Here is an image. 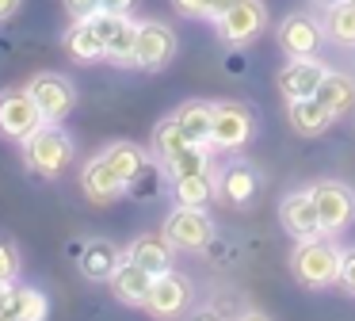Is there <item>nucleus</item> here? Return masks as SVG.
Masks as SVG:
<instances>
[{
    "mask_svg": "<svg viewBox=\"0 0 355 321\" xmlns=\"http://www.w3.org/2000/svg\"><path fill=\"white\" fill-rule=\"evenodd\" d=\"M39 126H42V115H39V107H35L31 92L27 88L0 92V138L24 142V138H31Z\"/></svg>",
    "mask_w": 355,
    "mask_h": 321,
    "instance_id": "9d476101",
    "label": "nucleus"
},
{
    "mask_svg": "<svg viewBox=\"0 0 355 321\" xmlns=\"http://www.w3.org/2000/svg\"><path fill=\"white\" fill-rule=\"evenodd\" d=\"M279 226H283V233L294 237V241H309V237L324 233L309 191H291V195L279 199Z\"/></svg>",
    "mask_w": 355,
    "mask_h": 321,
    "instance_id": "ddd939ff",
    "label": "nucleus"
},
{
    "mask_svg": "<svg viewBox=\"0 0 355 321\" xmlns=\"http://www.w3.org/2000/svg\"><path fill=\"white\" fill-rule=\"evenodd\" d=\"M4 295H8V283H0V302H4Z\"/></svg>",
    "mask_w": 355,
    "mask_h": 321,
    "instance_id": "a19ab883",
    "label": "nucleus"
},
{
    "mask_svg": "<svg viewBox=\"0 0 355 321\" xmlns=\"http://www.w3.org/2000/svg\"><path fill=\"white\" fill-rule=\"evenodd\" d=\"M176 58V31L161 19H141L138 23V42H134V65L157 73Z\"/></svg>",
    "mask_w": 355,
    "mask_h": 321,
    "instance_id": "6e6552de",
    "label": "nucleus"
},
{
    "mask_svg": "<svg viewBox=\"0 0 355 321\" xmlns=\"http://www.w3.org/2000/svg\"><path fill=\"white\" fill-rule=\"evenodd\" d=\"M65 8H69L73 19H85V15L100 12V0H65Z\"/></svg>",
    "mask_w": 355,
    "mask_h": 321,
    "instance_id": "72a5a7b5",
    "label": "nucleus"
},
{
    "mask_svg": "<svg viewBox=\"0 0 355 321\" xmlns=\"http://www.w3.org/2000/svg\"><path fill=\"white\" fill-rule=\"evenodd\" d=\"M0 313L8 321H46L50 302L39 287H27V283H8V295L0 302Z\"/></svg>",
    "mask_w": 355,
    "mask_h": 321,
    "instance_id": "dca6fc26",
    "label": "nucleus"
},
{
    "mask_svg": "<svg viewBox=\"0 0 355 321\" xmlns=\"http://www.w3.org/2000/svg\"><path fill=\"white\" fill-rule=\"evenodd\" d=\"M324 35L340 46H355V4L352 0H340V4L324 8Z\"/></svg>",
    "mask_w": 355,
    "mask_h": 321,
    "instance_id": "cd10ccee",
    "label": "nucleus"
},
{
    "mask_svg": "<svg viewBox=\"0 0 355 321\" xmlns=\"http://www.w3.org/2000/svg\"><path fill=\"white\" fill-rule=\"evenodd\" d=\"M19 145H24V165L31 168L35 176H42V180H58V176L73 165V157H77V145H73V138L62 130V122H42V126L35 130L31 138H24Z\"/></svg>",
    "mask_w": 355,
    "mask_h": 321,
    "instance_id": "f257e3e1",
    "label": "nucleus"
},
{
    "mask_svg": "<svg viewBox=\"0 0 355 321\" xmlns=\"http://www.w3.org/2000/svg\"><path fill=\"white\" fill-rule=\"evenodd\" d=\"M123 256L134 260L138 268H146L149 275H161V272L172 268V245L164 241V233H141V237H134V241L126 245Z\"/></svg>",
    "mask_w": 355,
    "mask_h": 321,
    "instance_id": "6ab92c4d",
    "label": "nucleus"
},
{
    "mask_svg": "<svg viewBox=\"0 0 355 321\" xmlns=\"http://www.w3.org/2000/svg\"><path fill=\"white\" fill-rule=\"evenodd\" d=\"M214 27H218V38H222L225 46H248L263 27H268V8H263L260 0H237L230 12L218 15Z\"/></svg>",
    "mask_w": 355,
    "mask_h": 321,
    "instance_id": "1a4fd4ad",
    "label": "nucleus"
},
{
    "mask_svg": "<svg viewBox=\"0 0 355 321\" xmlns=\"http://www.w3.org/2000/svg\"><path fill=\"white\" fill-rule=\"evenodd\" d=\"M134 42H138V23L130 15H119L107 42H103V58L111 65H134Z\"/></svg>",
    "mask_w": 355,
    "mask_h": 321,
    "instance_id": "b1692460",
    "label": "nucleus"
},
{
    "mask_svg": "<svg viewBox=\"0 0 355 321\" xmlns=\"http://www.w3.org/2000/svg\"><path fill=\"white\" fill-rule=\"evenodd\" d=\"M286 119H291V130L302 138H317L336 122V115L321 104L317 96H306V99H291L286 104Z\"/></svg>",
    "mask_w": 355,
    "mask_h": 321,
    "instance_id": "a211bd4d",
    "label": "nucleus"
},
{
    "mask_svg": "<svg viewBox=\"0 0 355 321\" xmlns=\"http://www.w3.org/2000/svg\"><path fill=\"white\" fill-rule=\"evenodd\" d=\"M309 199L317 206V218H321V229L324 233H340L355 222V195L347 183H336V180H321L309 188Z\"/></svg>",
    "mask_w": 355,
    "mask_h": 321,
    "instance_id": "0eeeda50",
    "label": "nucleus"
},
{
    "mask_svg": "<svg viewBox=\"0 0 355 321\" xmlns=\"http://www.w3.org/2000/svg\"><path fill=\"white\" fill-rule=\"evenodd\" d=\"M168 180H184V176L210 172V145H184L180 153H172L168 160H161Z\"/></svg>",
    "mask_w": 355,
    "mask_h": 321,
    "instance_id": "bb28decb",
    "label": "nucleus"
},
{
    "mask_svg": "<svg viewBox=\"0 0 355 321\" xmlns=\"http://www.w3.org/2000/svg\"><path fill=\"white\" fill-rule=\"evenodd\" d=\"M65 50H69V58L77 61H100L103 58V38L100 31H96V23L88 19H73V27L65 31Z\"/></svg>",
    "mask_w": 355,
    "mask_h": 321,
    "instance_id": "4be33fe9",
    "label": "nucleus"
},
{
    "mask_svg": "<svg viewBox=\"0 0 355 321\" xmlns=\"http://www.w3.org/2000/svg\"><path fill=\"white\" fill-rule=\"evenodd\" d=\"M103 12H115V15H130L138 8V0H100Z\"/></svg>",
    "mask_w": 355,
    "mask_h": 321,
    "instance_id": "f704fd0d",
    "label": "nucleus"
},
{
    "mask_svg": "<svg viewBox=\"0 0 355 321\" xmlns=\"http://www.w3.org/2000/svg\"><path fill=\"white\" fill-rule=\"evenodd\" d=\"M233 4H237V0H210V19H218L222 12H230Z\"/></svg>",
    "mask_w": 355,
    "mask_h": 321,
    "instance_id": "4c0bfd02",
    "label": "nucleus"
},
{
    "mask_svg": "<svg viewBox=\"0 0 355 321\" xmlns=\"http://www.w3.org/2000/svg\"><path fill=\"white\" fill-rule=\"evenodd\" d=\"M164 241L172 249H187V252H202L214 241V222H210L207 206H176L164 218Z\"/></svg>",
    "mask_w": 355,
    "mask_h": 321,
    "instance_id": "20e7f679",
    "label": "nucleus"
},
{
    "mask_svg": "<svg viewBox=\"0 0 355 321\" xmlns=\"http://www.w3.org/2000/svg\"><path fill=\"white\" fill-rule=\"evenodd\" d=\"M19 268H24V260H19L16 241H12L8 233H0V283H16Z\"/></svg>",
    "mask_w": 355,
    "mask_h": 321,
    "instance_id": "7c9ffc66",
    "label": "nucleus"
},
{
    "mask_svg": "<svg viewBox=\"0 0 355 321\" xmlns=\"http://www.w3.org/2000/svg\"><path fill=\"white\" fill-rule=\"evenodd\" d=\"M279 46H283L286 58H317L321 50V38H324V27L306 12H291L283 23H279Z\"/></svg>",
    "mask_w": 355,
    "mask_h": 321,
    "instance_id": "f8f14e48",
    "label": "nucleus"
},
{
    "mask_svg": "<svg viewBox=\"0 0 355 321\" xmlns=\"http://www.w3.org/2000/svg\"><path fill=\"white\" fill-rule=\"evenodd\" d=\"M340 287L355 298V245L340 252Z\"/></svg>",
    "mask_w": 355,
    "mask_h": 321,
    "instance_id": "2f4dec72",
    "label": "nucleus"
},
{
    "mask_svg": "<svg viewBox=\"0 0 355 321\" xmlns=\"http://www.w3.org/2000/svg\"><path fill=\"white\" fill-rule=\"evenodd\" d=\"M324 73H329V69L317 58H291L279 69V92H283L286 104H291V99H306L317 92V84L324 81Z\"/></svg>",
    "mask_w": 355,
    "mask_h": 321,
    "instance_id": "4468645a",
    "label": "nucleus"
},
{
    "mask_svg": "<svg viewBox=\"0 0 355 321\" xmlns=\"http://www.w3.org/2000/svg\"><path fill=\"white\" fill-rule=\"evenodd\" d=\"M184 145H195V142H187V134L180 130V122L172 119V115L157 122V130H153V157L157 160H168L172 153H180Z\"/></svg>",
    "mask_w": 355,
    "mask_h": 321,
    "instance_id": "c756f323",
    "label": "nucleus"
},
{
    "mask_svg": "<svg viewBox=\"0 0 355 321\" xmlns=\"http://www.w3.org/2000/svg\"><path fill=\"white\" fill-rule=\"evenodd\" d=\"M19 4H24V0H0V23L12 19V15L19 12Z\"/></svg>",
    "mask_w": 355,
    "mask_h": 321,
    "instance_id": "e433bc0d",
    "label": "nucleus"
},
{
    "mask_svg": "<svg viewBox=\"0 0 355 321\" xmlns=\"http://www.w3.org/2000/svg\"><path fill=\"white\" fill-rule=\"evenodd\" d=\"M214 183H218V199L225 206H252L256 195H260V172L241 157L230 160L225 168H218Z\"/></svg>",
    "mask_w": 355,
    "mask_h": 321,
    "instance_id": "9b49d317",
    "label": "nucleus"
},
{
    "mask_svg": "<svg viewBox=\"0 0 355 321\" xmlns=\"http://www.w3.org/2000/svg\"><path fill=\"white\" fill-rule=\"evenodd\" d=\"M164 165L157 157H149L146 165L138 168V176H134L130 183H126V195L130 199H138V203H149V199H157L161 195V183H164Z\"/></svg>",
    "mask_w": 355,
    "mask_h": 321,
    "instance_id": "c85d7f7f",
    "label": "nucleus"
},
{
    "mask_svg": "<svg viewBox=\"0 0 355 321\" xmlns=\"http://www.w3.org/2000/svg\"><path fill=\"white\" fill-rule=\"evenodd\" d=\"M313 96L340 119V115H347L355 107V81L347 73H324V81L317 84Z\"/></svg>",
    "mask_w": 355,
    "mask_h": 321,
    "instance_id": "5701e85b",
    "label": "nucleus"
},
{
    "mask_svg": "<svg viewBox=\"0 0 355 321\" xmlns=\"http://www.w3.org/2000/svg\"><path fill=\"white\" fill-rule=\"evenodd\" d=\"M214 195H218L214 172H199V176L172 180V199H176V206H207Z\"/></svg>",
    "mask_w": 355,
    "mask_h": 321,
    "instance_id": "a878e982",
    "label": "nucleus"
},
{
    "mask_svg": "<svg viewBox=\"0 0 355 321\" xmlns=\"http://www.w3.org/2000/svg\"><path fill=\"white\" fill-rule=\"evenodd\" d=\"M184 19H210V0H168Z\"/></svg>",
    "mask_w": 355,
    "mask_h": 321,
    "instance_id": "473e14b6",
    "label": "nucleus"
},
{
    "mask_svg": "<svg viewBox=\"0 0 355 321\" xmlns=\"http://www.w3.org/2000/svg\"><path fill=\"white\" fill-rule=\"evenodd\" d=\"M0 321H8V318H4V313H0Z\"/></svg>",
    "mask_w": 355,
    "mask_h": 321,
    "instance_id": "79ce46f5",
    "label": "nucleus"
},
{
    "mask_svg": "<svg viewBox=\"0 0 355 321\" xmlns=\"http://www.w3.org/2000/svg\"><path fill=\"white\" fill-rule=\"evenodd\" d=\"M237 321H271V318H268V313H260V310H245Z\"/></svg>",
    "mask_w": 355,
    "mask_h": 321,
    "instance_id": "58836bf2",
    "label": "nucleus"
},
{
    "mask_svg": "<svg viewBox=\"0 0 355 321\" xmlns=\"http://www.w3.org/2000/svg\"><path fill=\"white\" fill-rule=\"evenodd\" d=\"M352 4H355V0H352Z\"/></svg>",
    "mask_w": 355,
    "mask_h": 321,
    "instance_id": "37998d69",
    "label": "nucleus"
},
{
    "mask_svg": "<svg viewBox=\"0 0 355 321\" xmlns=\"http://www.w3.org/2000/svg\"><path fill=\"white\" fill-rule=\"evenodd\" d=\"M77 264H80V272H85V279L111 283V275H115L119 264H123V252H119V245L103 241V237H92V241H85Z\"/></svg>",
    "mask_w": 355,
    "mask_h": 321,
    "instance_id": "f3484780",
    "label": "nucleus"
},
{
    "mask_svg": "<svg viewBox=\"0 0 355 321\" xmlns=\"http://www.w3.org/2000/svg\"><path fill=\"white\" fill-rule=\"evenodd\" d=\"M184 321H225V318H222V310H214V306H199V310L187 313Z\"/></svg>",
    "mask_w": 355,
    "mask_h": 321,
    "instance_id": "c9c22d12",
    "label": "nucleus"
},
{
    "mask_svg": "<svg viewBox=\"0 0 355 321\" xmlns=\"http://www.w3.org/2000/svg\"><path fill=\"white\" fill-rule=\"evenodd\" d=\"M309 4H317V8H332V4H340V0H309Z\"/></svg>",
    "mask_w": 355,
    "mask_h": 321,
    "instance_id": "ea45409f",
    "label": "nucleus"
},
{
    "mask_svg": "<svg viewBox=\"0 0 355 321\" xmlns=\"http://www.w3.org/2000/svg\"><path fill=\"white\" fill-rule=\"evenodd\" d=\"M80 191H85V199H92L96 206H107V203H115V199L126 195V183L119 180L107 160L96 153V157L80 168Z\"/></svg>",
    "mask_w": 355,
    "mask_h": 321,
    "instance_id": "2eb2a0df",
    "label": "nucleus"
},
{
    "mask_svg": "<svg viewBox=\"0 0 355 321\" xmlns=\"http://www.w3.org/2000/svg\"><path fill=\"white\" fill-rule=\"evenodd\" d=\"M100 157L111 165V172H115L119 180H123V183H130L134 176H138V168L149 160V153L141 149V145H134V142H111L107 149L100 153Z\"/></svg>",
    "mask_w": 355,
    "mask_h": 321,
    "instance_id": "393cba45",
    "label": "nucleus"
},
{
    "mask_svg": "<svg viewBox=\"0 0 355 321\" xmlns=\"http://www.w3.org/2000/svg\"><path fill=\"white\" fill-rule=\"evenodd\" d=\"M340 252L336 245L329 241V233L309 237V241H298L291 252V272L302 287L309 290H329L340 283Z\"/></svg>",
    "mask_w": 355,
    "mask_h": 321,
    "instance_id": "f03ea898",
    "label": "nucleus"
},
{
    "mask_svg": "<svg viewBox=\"0 0 355 321\" xmlns=\"http://www.w3.org/2000/svg\"><path fill=\"white\" fill-rule=\"evenodd\" d=\"M172 119L180 122V130L187 134V142L195 145H210V126H214V104L207 99H187L184 107L172 111ZM214 149V145H210Z\"/></svg>",
    "mask_w": 355,
    "mask_h": 321,
    "instance_id": "412c9836",
    "label": "nucleus"
},
{
    "mask_svg": "<svg viewBox=\"0 0 355 321\" xmlns=\"http://www.w3.org/2000/svg\"><path fill=\"white\" fill-rule=\"evenodd\" d=\"M149 287H153V275L146 272V268H138L134 260L123 256V264H119V272L111 275V295L119 298L123 306H146V295Z\"/></svg>",
    "mask_w": 355,
    "mask_h": 321,
    "instance_id": "aec40b11",
    "label": "nucleus"
},
{
    "mask_svg": "<svg viewBox=\"0 0 355 321\" xmlns=\"http://www.w3.org/2000/svg\"><path fill=\"white\" fill-rule=\"evenodd\" d=\"M256 134V111L237 99L214 104V126H210V145L214 149H245Z\"/></svg>",
    "mask_w": 355,
    "mask_h": 321,
    "instance_id": "7ed1b4c3",
    "label": "nucleus"
},
{
    "mask_svg": "<svg viewBox=\"0 0 355 321\" xmlns=\"http://www.w3.org/2000/svg\"><path fill=\"white\" fill-rule=\"evenodd\" d=\"M191 295H195L191 283L168 268V272L153 275V287H149L146 306H141V310H146L149 318H157V321H176V318H184V313H187Z\"/></svg>",
    "mask_w": 355,
    "mask_h": 321,
    "instance_id": "39448f33",
    "label": "nucleus"
},
{
    "mask_svg": "<svg viewBox=\"0 0 355 321\" xmlns=\"http://www.w3.org/2000/svg\"><path fill=\"white\" fill-rule=\"evenodd\" d=\"M27 92H31V99H35V107H39L42 122H65V119H69V111L77 107V88H73V81H69V76H62V73L31 76Z\"/></svg>",
    "mask_w": 355,
    "mask_h": 321,
    "instance_id": "423d86ee",
    "label": "nucleus"
}]
</instances>
